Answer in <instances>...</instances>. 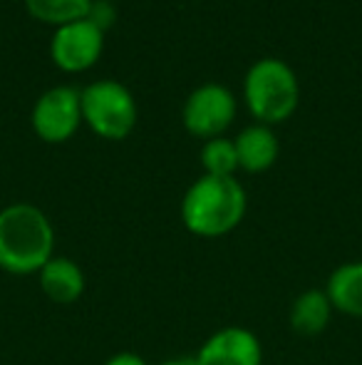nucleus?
I'll return each instance as SVG.
<instances>
[{
  "instance_id": "obj_1",
  "label": "nucleus",
  "mask_w": 362,
  "mask_h": 365,
  "mask_svg": "<svg viewBox=\"0 0 362 365\" xmlns=\"http://www.w3.org/2000/svg\"><path fill=\"white\" fill-rule=\"evenodd\" d=\"M53 256L55 229L43 209L30 202L0 209V271L10 276H38Z\"/></svg>"
},
{
  "instance_id": "obj_2",
  "label": "nucleus",
  "mask_w": 362,
  "mask_h": 365,
  "mask_svg": "<svg viewBox=\"0 0 362 365\" xmlns=\"http://www.w3.org/2000/svg\"><path fill=\"white\" fill-rule=\"evenodd\" d=\"M248 209L246 189L236 177L203 174L181 199V224L198 239H221L241 226Z\"/></svg>"
},
{
  "instance_id": "obj_3",
  "label": "nucleus",
  "mask_w": 362,
  "mask_h": 365,
  "mask_svg": "<svg viewBox=\"0 0 362 365\" xmlns=\"http://www.w3.org/2000/svg\"><path fill=\"white\" fill-rule=\"evenodd\" d=\"M243 100L258 125H280L300 105V82L293 68L278 58H263L251 65L243 82Z\"/></svg>"
},
{
  "instance_id": "obj_4",
  "label": "nucleus",
  "mask_w": 362,
  "mask_h": 365,
  "mask_svg": "<svg viewBox=\"0 0 362 365\" xmlns=\"http://www.w3.org/2000/svg\"><path fill=\"white\" fill-rule=\"evenodd\" d=\"M82 122L100 140L122 142L137 127V100L122 82L97 80L80 90Z\"/></svg>"
},
{
  "instance_id": "obj_5",
  "label": "nucleus",
  "mask_w": 362,
  "mask_h": 365,
  "mask_svg": "<svg viewBox=\"0 0 362 365\" xmlns=\"http://www.w3.org/2000/svg\"><path fill=\"white\" fill-rule=\"evenodd\" d=\"M33 132L48 145L73 140L82 127V97L73 85H58L43 92L33 107Z\"/></svg>"
},
{
  "instance_id": "obj_6",
  "label": "nucleus",
  "mask_w": 362,
  "mask_h": 365,
  "mask_svg": "<svg viewBox=\"0 0 362 365\" xmlns=\"http://www.w3.org/2000/svg\"><path fill=\"white\" fill-rule=\"evenodd\" d=\"M236 97L223 85H201L186 97L181 110V122L188 135L208 142L223 137V132L236 120Z\"/></svg>"
},
{
  "instance_id": "obj_7",
  "label": "nucleus",
  "mask_w": 362,
  "mask_h": 365,
  "mask_svg": "<svg viewBox=\"0 0 362 365\" xmlns=\"http://www.w3.org/2000/svg\"><path fill=\"white\" fill-rule=\"evenodd\" d=\"M105 50V30L97 28L92 20H75L63 28H55L50 40V58L65 73H85Z\"/></svg>"
},
{
  "instance_id": "obj_8",
  "label": "nucleus",
  "mask_w": 362,
  "mask_h": 365,
  "mask_svg": "<svg viewBox=\"0 0 362 365\" xmlns=\"http://www.w3.org/2000/svg\"><path fill=\"white\" fill-rule=\"evenodd\" d=\"M196 365H263V346L243 326H223L198 348Z\"/></svg>"
},
{
  "instance_id": "obj_9",
  "label": "nucleus",
  "mask_w": 362,
  "mask_h": 365,
  "mask_svg": "<svg viewBox=\"0 0 362 365\" xmlns=\"http://www.w3.org/2000/svg\"><path fill=\"white\" fill-rule=\"evenodd\" d=\"M40 291L48 301L58 306H73L82 298L87 289V279L80 264L70 256H53L38 274Z\"/></svg>"
},
{
  "instance_id": "obj_10",
  "label": "nucleus",
  "mask_w": 362,
  "mask_h": 365,
  "mask_svg": "<svg viewBox=\"0 0 362 365\" xmlns=\"http://www.w3.org/2000/svg\"><path fill=\"white\" fill-rule=\"evenodd\" d=\"M238 154V169L248 174H263L278 162L280 142L268 125H251L233 140Z\"/></svg>"
},
{
  "instance_id": "obj_11",
  "label": "nucleus",
  "mask_w": 362,
  "mask_h": 365,
  "mask_svg": "<svg viewBox=\"0 0 362 365\" xmlns=\"http://www.w3.org/2000/svg\"><path fill=\"white\" fill-rule=\"evenodd\" d=\"M333 303L325 289H308L293 298L288 311V323L298 336H320L333 321Z\"/></svg>"
},
{
  "instance_id": "obj_12",
  "label": "nucleus",
  "mask_w": 362,
  "mask_h": 365,
  "mask_svg": "<svg viewBox=\"0 0 362 365\" xmlns=\"http://www.w3.org/2000/svg\"><path fill=\"white\" fill-rule=\"evenodd\" d=\"M325 293L335 313L362 318V261H345L330 271Z\"/></svg>"
},
{
  "instance_id": "obj_13",
  "label": "nucleus",
  "mask_w": 362,
  "mask_h": 365,
  "mask_svg": "<svg viewBox=\"0 0 362 365\" xmlns=\"http://www.w3.org/2000/svg\"><path fill=\"white\" fill-rule=\"evenodd\" d=\"M25 8L40 23L63 28L68 23L87 18L92 0H25Z\"/></svg>"
},
{
  "instance_id": "obj_14",
  "label": "nucleus",
  "mask_w": 362,
  "mask_h": 365,
  "mask_svg": "<svg viewBox=\"0 0 362 365\" xmlns=\"http://www.w3.org/2000/svg\"><path fill=\"white\" fill-rule=\"evenodd\" d=\"M201 167L211 177H236L238 172V154L236 145L228 137H213L203 142L201 147Z\"/></svg>"
},
{
  "instance_id": "obj_15",
  "label": "nucleus",
  "mask_w": 362,
  "mask_h": 365,
  "mask_svg": "<svg viewBox=\"0 0 362 365\" xmlns=\"http://www.w3.org/2000/svg\"><path fill=\"white\" fill-rule=\"evenodd\" d=\"M87 20H92V23L97 25V28H102L107 33L110 23L115 20V10H112L110 0H92V8H90Z\"/></svg>"
},
{
  "instance_id": "obj_16",
  "label": "nucleus",
  "mask_w": 362,
  "mask_h": 365,
  "mask_svg": "<svg viewBox=\"0 0 362 365\" xmlns=\"http://www.w3.org/2000/svg\"><path fill=\"white\" fill-rule=\"evenodd\" d=\"M105 365H149L139 353H132V351H122V353H115L105 361Z\"/></svg>"
},
{
  "instance_id": "obj_17",
  "label": "nucleus",
  "mask_w": 362,
  "mask_h": 365,
  "mask_svg": "<svg viewBox=\"0 0 362 365\" xmlns=\"http://www.w3.org/2000/svg\"><path fill=\"white\" fill-rule=\"evenodd\" d=\"M161 365H196V358L193 356H179V358H169Z\"/></svg>"
}]
</instances>
